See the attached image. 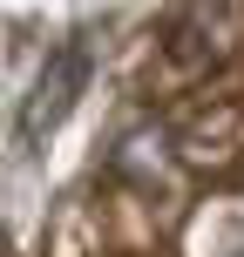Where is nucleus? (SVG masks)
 Segmentation results:
<instances>
[{"instance_id":"nucleus-1","label":"nucleus","mask_w":244,"mask_h":257,"mask_svg":"<svg viewBox=\"0 0 244 257\" xmlns=\"http://www.w3.org/2000/svg\"><path fill=\"white\" fill-rule=\"evenodd\" d=\"M89 75H95V41H89V34H75L48 68H41L34 95H27V108H21V136H27V142H41L54 122L68 115V108H75V95L89 88Z\"/></svg>"}]
</instances>
